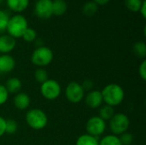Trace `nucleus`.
Returning a JSON list of instances; mask_svg holds the SVG:
<instances>
[{
    "label": "nucleus",
    "mask_w": 146,
    "mask_h": 145,
    "mask_svg": "<svg viewBox=\"0 0 146 145\" xmlns=\"http://www.w3.org/2000/svg\"><path fill=\"white\" fill-rule=\"evenodd\" d=\"M104 103L113 108L120 105L125 98L123 88L115 83H111L104 87L101 91Z\"/></svg>",
    "instance_id": "f257e3e1"
},
{
    "label": "nucleus",
    "mask_w": 146,
    "mask_h": 145,
    "mask_svg": "<svg viewBox=\"0 0 146 145\" xmlns=\"http://www.w3.org/2000/svg\"><path fill=\"white\" fill-rule=\"evenodd\" d=\"M27 27L28 21L27 18L21 14H15L13 16H10L6 31L9 36L16 39L22 37Z\"/></svg>",
    "instance_id": "f03ea898"
},
{
    "label": "nucleus",
    "mask_w": 146,
    "mask_h": 145,
    "mask_svg": "<svg viewBox=\"0 0 146 145\" xmlns=\"http://www.w3.org/2000/svg\"><path fill=\"white\" fill-rule=\"evenodd\" d=\"M26 122L33 130H42L48 124V116L40 109H32L26 114Z\"/></svg>",
    "instance_id": "7ed1b4c3"
},
{
    "label": "nucleus",
    "mask_w": 146,
    "mask_h": 145,
    "mask_svg": "<svg viewBox=\"0 0 146 145\" xmlns=\"http://www.w3.org/2000/svg\"><path fill=\"white\" fill-rule=\"evenodd\" d=\"M54 58L53 51L47 46H41L36 48L31 56V62L33 65L38 68H44L50 65Z\"/></svg>",
    "instance_id": "20e7f679"
},
{
    "label": "nucleus",
    "mask_w": 146,
    "mask_h": 145,
    "mask_svg": "<svg viewBox=\"0 0 146 145\" xmlns=\"http://www.w3.org/2000/svg\"><path fill=\"white\" fill-rule=\"evenodd\" d=\"M109 126L112 134L119 136L127 132L130 126V120L126 114L117 113L109 121Z\"/></svg>",
    "instance_id": "39448f33"
},
{
    "label": "nucleus",
    "mask_w": 146,
    "mask_h": 145,
    "mask_svg": "<svg viewBox=\"0 0 146 145\" xmlns=\"http://www.w3.org/2000/svg\"><path fill=\"white\" fill-rule=\"evenodd\" d=\"M62 92V87L56 79H49L40 85V93L44 98L49 101L57 99Z\"/></svg>",
    "instance_id": "423d86ee"
},
{
    "label": "nucleus",
    "mask_w": 146,
    "mask_h": 145,
    "mask_svg": "<svg viewBox=\"0 0 146 145\" xmlns=\"http://www.w3.org/2000/svg\"><path fill=\"white\" fill-rule=\"evenodd\" d=\"M65 96L67 100L71 103H79L85 97V91L81 84L77 81H71L65 89Z\"/></svg>",
    "instance_id": "0eeeda50"
},
{
    "label": "nucleus",
    "mask_w": 146,
    "mask_h": 145,
    "mask_svg": "<svg viewBox=\"0 0 146 145\" xmlns=\"http://www.w3.org/2000/svg\"><path fill=\"white\" fill-rule=\"evenodd\" d=\"M106 127V121L101 119L98 115L91 117L86 124V133L97 138H98L101 135H103L105 132Z\"/></svg>",
    "instance_id": "6e6552de"
},
{
    "label": "nucleus",
    "mask_w": 146,
    "mask_h": 145,
    "mask_svg": "<svg viewBox=\"0 0 146 145\" xmlns=\"http://www.w3.org/2000/svg\"><path fill=\"white\" fill-rule=\"evenodd\" d=\"M34 14L42 20L50 18L52 15V0H38L34 4Z\"/></svg>",
    "instance_id": "1a4fd4ad"
},
{
    "label": "nucleus",
    "mask_w": 146,
    "mask_h": 145,
    "mask_svg": "<svg viewBox=\"0 0 146 145\" xmlns=\"http://www.w3.org/2000/svg\"><path fill=\"white\" fill-rule=\"evenodd\" d=\"M85 98V102L86 104L90 108V109H98L100 108L103 103H104V100H103V97H102V93L100 91H97V90H92L90 91L86 96L84 97Z\"/></svg>",
    "instance_id": "9d476101"
},
{
    "label": "nucleus",
    "mask_w": 146,
    "mask_h": 145,
    "mask_svg": "<svg viewBox=\"0 0 146 145\" xmlns=\"http://www.w3.org/2000/svg\"><path fill=\"white\" fill-rule=\"evenodd\" d=\"M16 46V39L9 34L0 36V53L2 55L9 54L14 50Z\"/></svg>",
    "instance_id": "9b49d317"
},
{
    "label": "nucleus",
    "mask_w": 146,
    "mask_h": 145,
    "mask_svg": "<svg viewBox=\"0 0 146 145\" xmlns=\"http://www.w3.org/2000/svg\"><path fill=\"white\" fill-rule=\"evenodd\" d=\"M15 68V60L9 54L0 56V74L9 73Z\"/></svg>",
    "instance_id": "f8f14e48"
},
{
    "label": "nucleus",
    "mask_w": 146,
    "mask_h": 145,
    "mask_svg": "<svg viewBox=\"0 0 146 145\" xmlns=\"http://www.w3.org/2000/svg\"><path fill=\"white\" fill-rule=\"evenodd\" d=\"M14 106L19 110H26L29 108L31 98L26 92H19L13 98Z\"/></svg>",
    "instance_id": "ddd939ff"
},
{
    "label": "nucleus",
    "mask_w": 146,
    "mask_h": 145,
    "mask_svg": "<svg viewBox=\"0 0 146 145\" xmlns=\"http://www.w3.org/2000/svg\"><path fill=\"white\" fill-rule=\"evenodd\" d=\"M7 7L16 14H21L28 6L30 0H5Z\"/></svg>",
    "instance_id": "4468645a"
},
{
    "label": "nucleus",
    "mask_w": 146,
    "mask_h": 145,
    "mask_svg": "<svg viewBox=\"0 0 146 145\" xmlns=\"http://www.w3.org/2000/svg\"><path fill=\"white\" fill-rule=\"evenodd\" d=\"M4 86L9 94H17L21 91L22 88V82L20 79L16 77H12L7 79Z\"/></svg>",
    "instance_id": "2eb2a0df"
},
{
    "label": "nucleus",
    "mask_w": 146,
    "mask_h": 145,
    "mask_svg": "<svg viewBox=\"0 0 146 145\" xmlns=\"http://www.w3.org/2000/svg\"><path fill=\"white\" fill-rule=\"evenodd\" d=\"M68 9L65 0H52V15L56 16L63 15Z\"/></svg>",
    "instance_id": "dca6fc26"
},
{
    "label": "nucleus",
    "mask_w": 146,
    "mask_h": 145,
    "mask_svg": "<svg viewBox=\"0 0 146 145\" xmlns=\"http://www.w3.org/2000/svg\"><path fill=\"white\" fill-rule=\"evenodd\" d=\"M99 144V140L98 138L91 136L87 133L82 134L80 137H78L75 145H98Z\"/></svg>",
    "instance_id": "f3484780"
},
{
    "label": "nucleus",
    "mask_w": 146,
    "mask_h": 145,
    "mask_svg": "<svg viewBox=\"0 0 146 145\" xmlns=\"http://www.w3.org/2000/svg\"><path fill=\"white\" fill-rule=\"evenodd\" d=\"M133 54L139 59L145 60L146 57V44L143 41L136 42L133 46Z\"/></svg>",
    "instance_id": "a211bd4d"
},
{
    "label": "nucleus",
    "mask_w": 146,
    "mask_h": 145,
    "mask_svg": "<svg viewBox=\"0 0 146 145\" xmlns=\"http://www.w3.org/2000/svg\"><path fill=\"white\" fill-rule=\"evenodd\" d=\"M115 109L111 106H109L107 104L104 105V106H101L100 107V109H99V114H98V116L103 119L104 121H110L115 115Z\"/></svg>",
    "instance_id": "6ab92c4d"
},
{
    "label": "nucleus",
    "mask_w": 146,
    "mask_h": 145,
    "mask_svg": "<svg viewBox=\"0 0 146 145\" xmlns=\"http://www.w3.org/2000/svg\"><path fill=\"white\" fill-rule=\"evenodd\" d=\"M98 6L93 1H88L82 6V13L86 16H92L97 13Z\"/></svg>",
    "instance_id": "aec40b11"
},
{
    "label": "nucleus",
    "mask_w": 146,
    "mask_h": 145,
    "mask_svg": "<svg viewBox=\"0 0 146 145\" xmlns=\"http://www.w3.org/2000/svg\"><path fill=\"white\" fill-rule=\"evenodd\" d=\"M98 145H121V144L118 136H115L114 134H108L102 138Z\"/></svg>",
    "instance_id": "412c9836"
},
{
    "label": "nucleus",
    "mask_w": 146,
    "mask_h": 145,
    "mask_svg": "<svg viewBox=\"0 0 146 145\" xmlns=\"http://www.w3.org/2000/svg\"><path fill=\"white\" fill-rule=\"evenodd\" d=\"M34 79L38 83L41 85L44 82H45L47 79H49L48 72L44 68H38L34 72Z\"/></svg>",
    "instance_id": "4be33fe9"
},
{
    "label": "nucleus",
    "mask_w": 146,
    "mask_h": 145,
    "mask_svg": "<svg viewBox=\"0 0 146 145\" xmlns=\"http://www.w3.org/2000/svg\"><path fill=\"white\" fill-rule=\"evenodd\" d=\"M144 0H125V6L127 9L133 13L139 12Z\"/></svg>",
    "instance_id": "5701e85b"
},
{
    "label": "nucleus",
    "mask_w": 146,
    "mask_h": 145,
    "mask_svg": "<svg viewBox=\"0 0 146 145\" xmlns=\"http://www.w3.org/2000/svg\"><path fill=\"white\" fill-rule=\"evenodd\" d=\"M24 41H26L27 43H33L35 41V39L38 38V35H37V32L35 29H33V27H27L26 29V31L24 32L22 37Z\"/></svg>",
    "instance_id": "b1692460"
},
{
    "label": "nucleus",
    "mask_w": 146,
    "mask_h": 145,
    "mask_svg": "<svg viewBox=\"0 0 146 145\" xmlns=\"http://www.w3.org/2000/svg\"><path fill=\"white\" fill-rule=\"evenodd\" d=\"M18 129V123L13 119L6 120L5 122V133L7 134H15Z\"/></svg>",
    "instance_id": "393cba45"
},
{
    "label": "nucleus",
    "mask_w": 146,
    "mask_h": 145,
    "mask_svg": "<svg viewBox=\"0 0 146 145\" xmlns=\"http://www.w3.org/2000/svg\"><path fill=\"white\" fill-rule=\"evenodd\" d=\"M9 18L10 16L6 10L0 9V32L6 31Z\"/></svg>",
    "instance_id": "a878e982"
},
{
    "label": "nucleus",
    "mask_w": 146,
    "mask_h": 145,
    "mask_svg": "<svg viewBox=\"0 0 146 145\" xmlns=\"http://www.w3.org/2000/svg\"><path fill=\"white\" fill-rule=\"evenodd\" d=\"M121 145H131L133 144V141H134V137L132 133L130 132H124L121 135L118 136Z\"/></svg>",
    "instance_id": "bb28decb"
},
{
    "label": "nucleus",
    "mask_w": 146,
    "mask_h": 145,
    "mask_svg": "<svg viewBox=\"0 0 146 145\" xmlns=\"http://www.w3.org/2000/svg\"><path fill=\"white\" fill-rule=\"evenodd\" d=\"M9 92L6 90L4 85L0 84V106L4 104L9 99Z\"/></svg>",
    "instance_id": "cd10ccee"
},
{
    "label": "nucleus",
    "mask_w": 146,
    "mask_h": 145,
    "mask_svg": "<svg viewBox=\"0 0 146 145\" xmlns=\"http://www.w3.org/2000/svg\"><path fill=\"white\" fill-rule=\"evenodd\" d=\"M139 74L142 80H146V60H143L139 67Z\"/></svg>",
    "instance_id": "c85d7f7f"
},
{
    "label": "nucleus",
    "mask_w": 146,
    "mask_h": 145,
    "mask_svg": "<svg viewBox=\"0 0 146 145\" xmlns=\"http://www.w3.org/2000/svg\"><path fill=\"white\" fill-rule=\"evenodd\" d=\"M81 85H82V87H83V89H84L85 91H90L92 90L94 84H93V82H92L91 79H86V80L83 82V84H81Z\"/></svg>",
    "instance_id": "c756f323"
},
{
    "label": "nucleus",
    "mask_w": 146,
    "mask_h": 145,
    "mask_svg": "<svg viewBox=\"0 0 146 145\" xmlns=\"http://www.w3.org/2000/svg\"><path fill=\"white\" fill-rule=\"evenodd\" d=\"M5 122L6 120L0 116V138H2L5 134Z\"/></svg>",
    "instance_id": "7c9ffc66"
},
{
    "label": "nucleus",
    "mask_w": 146,
    "mask_h": 145,
    "mask_svg": "<svg viewBox=\"0 0 146 145\" xmlns=\"http://www.w3.org/2000/svg\"><path fill=\"white\" fill-rule=\"evenodd\" d=\"M139 12L140 13L141 16H142L144 19H145L146 18V1L145 0H144V1H143V3H142L141 8L139 9Z\"/></svg>",
    "instance_id": "2f4dec72"
},
{
    "label": "nucleus",
    "mask_w": 146,
    "mask_h": 145,
    "mask_svg": "<svg viewBox=\"0 0 146 145\" xmlns=\"http://www.w3.org/2000/svg\"><path fill=\"white\" fill-rule=\"evenodd\" d=\"M98 6H104V5H106L108 4L110 0H92Z\"/></svg>",
    "instance_id": "473e14b6"
},
{
    "label": "nucleus",
    "mask_w": 146,
    "mask_h": 145,
    "mask_svg": "<svg viewBox=\"0 0 146 145\" xmlns=\"http://www.w3.org/2000/svg\"><path fill=\"white\" fill-rule=\"evenodd\" d=\"M3 0H0V3H3Z\"/></svg>",
    "instance_id": "72a5a7b5"
},
{
    "label": "nucleus",
    "mask_w": 146,
    "mask_h": 145,
    "mask_svg": "<svg viewBox=\"0 0 146 145\" xmlns=\"http://www.w3.org/2000/svg\"><path fill=\"white\" fill-rule=\"evenodd\" d=\"M131 145H136V144H131Z\"/></svg>",
    "instance_id": "f704fd0d"
}]
</instances>
